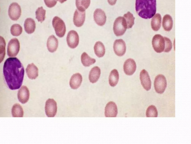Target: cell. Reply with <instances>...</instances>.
I'll return each instance as SVG.
<instances>
[{"label":"cell","instance_id":"obj_1","mask_svg":"<svg viewBox=\"0 0 191 144\" xmlns=\"http://www.w3.org/2000/svg\"><path fill=\"white\" fill-rule=\"evenodd\" d=\"M3 73L8 88L11 90L19 89L22 85L24 69L17 58H9L5 62Z\"/></svg>","mask_w":191,"mask_h":144},{"label":"cell","instance_id":"obj_2","mask_svg":"<svg viewBox=\"0 0 191 144\" xmlns=\"http://www.w3.org/2000/svg\"><path fill=\"white\" fill-rule=\"evenodd\" d=\"M135 10L141 17L150 19L156 13V0H136Z\"/></svg>","mask_w":191,"mask_h":144},{"label":"cell","instance_id":"obj_3","mask_svg":"<svg viewBox=\"0 0 191 144\" xmlns=\"http://www.w3.org/2000/svg\"><path fill=\"white\" fill-rule=\"evenodd\" d=\"M127 29V24L124 18L119 17L115 20L113 26V30L115 36H123Z\"/></svg>","mask_w":191,"mask_h":144},{"label":"cell","instance_id":"obj_4","mask_svg":"<svg viewBox=\"0 0 191 144\" xmlns=\"http://www.w3.org/2000/svg\"><path fill=\"white\" fill-rule=\"evenodd\" d=\"M52 23L56 36L59 38L63 37L66 31V26L64 21L61 18L55 16L53 18Z\"/></svg>","mask_w":191,"mask_h":144},{"label":"cell","instance_id":"obj_5","mask_svg":"<svg viewBox=\"0 0 191 144\" xmlns=\"http://www.w3.org/2000/svg\"><path fill=\"white\" fill-rule=\"evenodd\" d=\"M20 49V43L16 38H13L8 43L7 53L9 57H15L17 56Z\"/></svg>","mask_w":191,"mask_h":144},{"label":"cell","instance_id":"obj_6","mask_svg":"<svg viewBox=\"0 0 191 144\" xmlns=\"http://www.w3.org/2000/svg\"><path fill=\"white\" fill-rule=\"evenodd\" d=\"M167 87V81L165 77L162 74L157 75L154 81V87L156 92L159 94H162L165 92Z\"/></svg>","mask_w":191,"mask_h":144},{"label":"cell","instance_id":"obj_7","mask_svg":"<svg viewBox=\"0 0 191 144\" xmlns=\"http://www.w3.org/2000/svg\"><path fill=\"white\" fill-rule=\"evenodd\" d=\"M152 44L154 51L156 52H162L165 46V41L164 37L160 34L155 35L152 39Z\"/></svg>","mask_w":191,"mask_h":144},{"label":"cell","instance_id":"obj_8","mask_svg":"<svg viewBox=\"0 0 191 144\" xmlns=\"http://www.w3.org/2000/svg\"><path fill=\"white\" fill-rule=\"evenodd\" d=\"M45 110L46 114L48 117H54L57 112L56 102L53 99H49L46 102Z\"/></svg>","mask_w":191,"mask_h":144},{"label":"cell","instance_id":"obj_9","mask_svg":"<svg viewBox=\"0 0 191 144\" xmlns=\"http://www.w3.org/2000/svg\"><path fill=\"white\" fill-rule=\"evenodd\" d=\"M8 15L12 20L17 21L21 14V9L20 5L16 2H13L10 5L8 9Z\"/></svg>","mask_w":191,"mask_h":144},{"label":"cell","instance_id":"obj_10","mask_svg":"<svg viewBox=\"0 0 191 144\" xmlns=\"http://www.w3.org/2000/svg\"><path fill=\"white\" fill-rule=\"evenodd\" d=\"M67 41L70 48L74 49L76 48L79 43V37L77 32L74 30L70 31L67 37Z\"/></svg>","mask_w":191,"mask_h":144},{"label":"cell","instance_id":"obj_11","mask_svg":"<svg viewBox=\"0 0 191 144\" xmlns=\"http://www.w3.org/2000/svg\"><path fill=\"white\" fill-rule=\"evenodd\" d=\"M113 48L115 54L118 56H122L126 52V44L123 40H117L114 43Z\"/></svg>","mask_w":191,"mask_h":144},{"label":"cell","instance_id":"obj_12","mask_svg":"<svg viewBox=\"0 0 191 144\" xmlns=\"http://www.w3.org/2000/svg\"><path fill=\"white\" fill-rule=\"evenodd\" d=\"M140 78L142 86L146 91H149L151 88V81L148 72L143 70L140 73Z\"/></svg>","mask_w":191,"mask_h":144},{"label":"cell","instance_id":"obj_13","mask_svg":"<svg viewBox=\"0 0 191 144\" xmlns=\"http://www.w3.org/2000/svg\"><path fill=\"white\" fill-rule=\"evenodd\" d=\"M136 64L135 60L132 59H128L124 63L123 68L125 73L128 76L134 74L136 70Z\"/></svg>","mask_w":191,"mask_h":144},{"label":"cell","instance_id":"obj_14","mask_svg":"<svg viewBox=\"0 0 191 144\" xmlns=\"http://www.w3.org/2000/svg\"><path fill=\"white\" fill-rule=\"evenodd\" d=\"M94 19L98 25L103 26L105 24L106 21V16L105 12L103 10L97 9L94 13Z\"/></svg>","mask_w":191,"mask_h":144},{"label":"cell","instance_id":"obj_15","mask_svg":"<svg viewBox=\"0 0 191 144\" xmlns=\"http://www.w3.org/2000/svg\"><path fill=\"white\" fill-rule=\"evenodd\" d=\"M118 114V108L114 102H109L105 108V115L106 117H116Z\"/></svg>","mask_w":191,"mask_h":144},{"label":"cell","instance_id":"obj_16","mask_svg":"<svg viewBox=\"0 0 191 144\" xmlns=\"http://www.w3.org/2000/svg\"><path fill=\"white\" fill-rule=\"evenodd\" d=\"M85 11H81L78 9L75 10L73 17L75 25L77 27H81L85 23Z\"/></svg>","mask_w":191,"mask_h":144},{"label":"cell","instance_id":"obj_17","mask_svg":"<svg viewBox=\"0 0 191 144\" xmlns=\"http://www.w3.org/2000/svg\"><path fill=\"white\" fill-rule=\"evenodd\" d=\"M17 96L18 100L23 104L27 103L30 98V92L27 87L22 86L18 90Z\"/></svg>","mask_w":191,"mask_h":144},{"label":"cell","instance_id":"obj_18","mask_svg":"<svg viewBox=\"0 0 191 144\" xmlns=\"http://www.w3.org/2000/svg\"><path fill=\"white\" fill-rule=\"evenodd\" d=\"M83 80L82 76L80 74L77 73L73 74L71 77L70 81V85L73 89H77L81 86Z\"/></svg>","mask_w":191,"mask_h":144},{"label":"cell","instance_id":"obj_19","mask_svg":"<svg viewBox=\"0 0 191 144\" xmlns=\"http://www.w3.org/2000/svg\"><path fill=\"white\" fill-rule=\"evenodd\" d=\"M26 71L27 74L30 79H36L38 76V68L33 63L28 64Z\"/></svg>","mask_w":191,"mask_h":144},{"label":"cell","instance_id":"obj_20","mask_svg":"<svg viewBox=\"0 0 191 144\" xmlns=\"http://www.w3.org/2000/svg\"><path fill=\"white\" fill-rule=\"evenodd\" d=\"M58 46V41L54 35H51L48 38L47 47L49 52L54 53L56 51Z\"/></svg>","mask_w":191,"mask_h":144},{"label":"cell","instance_id":"obj_21","mask_svg":"<svg viewBox=\"0 0 191 144\" xmlns=\"http://www.w3.org/2000/svg\"><path fill=\"white\" fill-rule=\"evenodd\" d=\"M100 74L101 70L98 66H95L92 68L89 74V80L90 82L92 83L97 82L99 79Z\"/></svg>","mask_w":191,"mask_h":144},{"label":"cell","instance_id":"obj_22","mask_svg":"<svg viewBox=\"0 0 191 144\" xmlns=\"http://www.w3.org/2000/svg\"><path fill=\"white\" fill-rule=\"evenodd\" d=\"M24 30L28 34H31L34 32L36 24L34 19L31 18H27L24 23Z\"/></svg>","mask_w":191,"mask_h":144},{"label":"cell","instance_id":"obj_23","mask_svg":"<svg viewBox=\"0 0 191 144\" xmlns=\"http://www.w3.org/2000/svg\"><path fill=\"white\" fill-rule=\"evenodd\" d=\"M152 18L151 23L152 28L154 31H158L160 29L161 24V16L160 14L157 13Z\"/></svg>","mask_w":191,"mask_h":144},{"label":"cell","instance_id":"obj_24","mask_svg":"<svg viewBox=\"0 0 191 144\" xmlns=\"http://www.w3.org/2000/svg\"><path fill=\"white\" fill-rule=\"evenodd\" d=\"M173 20L170 15H165L162 21V26L164 30L168 32L170 31L173 27Z\"/></svg>","mask_w":191,"mask_h":144},{"label":"cell","instance_id":"obj_25","mask_svg":"<svg viewBox=\"0 0 191 144\" xmlns=\"http://www.w3.org/2000/svg\"><path fill=\"white\" fill-rule=\"evenodd\" d=\"M95 53L98 58H102L104 56L105 48L104 45L100 41H98L95 43L94 47Z\"/></svg>","mask_w":191,"mask_h":144},{"label":"cell","instance_id":"obj_26","mask_svg":"<svg viewBox=\"0 0 191 144\" xmlns=\"http://www.w3.org/2000/svg\"><path fill=\"white\" fill-rule=\"evenodd\" d=\"M119 79V74L118 71L114 69L110 72L109 78V82L110 86L115 87L118 84Z\"/></svg>","mask_w":191,"mask_h":144},{"label":"cell","instance_id":"obj_27","mask_svg":"<svg viewBox=\"0 0 191 144\" xmlns=\"http://www.w3.org/2000/svg\"><path fill=\"white\" fill-rule=\"evenodd\" d=\"M81 59L82 64L85 67L89 66L96 62L95 59L90 58L86 52L82 53Z\"/></svg>","mask_w":191,"mask_h":144},{"label":"cell","instance_id":"obj_28","mask_svg":"<svg viewBox=\"0 0 191 144\" xmlns=\"http://www.w3.org/2000/svg\"><path fill=\"white\" fill-rule=\"evenodd\" d=\"M11 113L13 117H23L24 115L22 107L18 103L13 105L12 108Z\"/></svg>","mask_w":191,"mask_h":144},{"label":"cell","instance_id":"obj_29","mask_svg":"<svg viewBox=\"0 0 191 144\" xmlns=\"http://www.w3.org/2000/svg\"><path fill=\"white\" fill-rule=\"evenodd\" d=\"M90 4V0H75V5L78 10L85 11Z\"/></svg>","mask_w":191,"mask_h":144},{"label":"cell","instance_id":"obj_30","mask_svg":"<svg viewBox=\"0 0 191 144\" xmlns=\"http://www.w3.org/2000/svg\"><path fill=\"white\" fill-rule=\"evenodd\" d=\"M6 45L4 38L0 36V63H2L5 56Z\"/></svg>","mask_w":191,"mask_h":144},{"label":"cell","instance_id":"obj_31","mask_svg":"<svg viewBox=\"0 0 191 144\" xmlns=\"http://www.w3.org/2000/svg\"><path fill=\"white\" fill-rule=\"evenodd\" d=\"M46 11L42 6L38 8L36 11V17L38 22L41 23L44 21L46 18Z\"/></svg>","mask_w":191,"mask_h":144},{"label":"cell","instance_id":"obj_32","mask_svg":"<svg viewBox=\"0 0 191 144\" xmlns=\"http://www.w3.org/2000/svg\"><path fill=\"white\" fill-rule=\"evenodd\" d=\"M123 17L126 21L127 29H130L135 24V18L133 15L130 12H128L126 14L124 15Z\"/></svg>","mask_w":191,"mask_h":144},{"label":"cell","instance_id":"obj_33","mask_svg":"<svg viewBox=\"0 0 191 144\" xmlns=\"http://www.w3.org/2000/svg\"><path fill=\"white\" fill-rule=\"evenodd\" d=\"M22 32V27L19 24H14L11 27V33L13 36H19L21 35Z\"/></svg>","mask_w":191,"mask_h":144},{"label":"cell","instance_id":"obj_34","mask_svg":"<svg viewBox=\"0 0 191 144\" xmlns=\"http://www.w3.org/2000/svg\"><path fill=\"white\" fill-rule=\"evenodd\" d=\"M146 116L149 117H157L158 116V112L157 108L153 105H151L147 108L146 112Z\"/></svg>","mask_w":191,"mask_h":144},{"label":"cell","instance_id":"obj_35","mask_svg":"<svg viewBox=\"0 0 191 144\" xmlns=\"http://www.w3.org/2000/svg\"><path fill=\"white\" fill-rule=\"evenodd\" d=\"M165 41V46L164 51L166 53H168L170 51L172 48V43L169 38L164 37Z\"/></svg>","mask_w":191,"mask_h":144},{"label":"cell","instance_id":"obj_36","mask_svg":"<svg viewBox=\"0 0 191 144\" xmlns=\"http://www.w3.org/2000/svg\"><path fill=\"white\" fill-rule=\"evenodd\" d=\"M44 1L48 7L52 8L54 7L56 4L58 0H44Z\"/></svg>","mask_w":191,"mask_h":144},{"label":"cell","instance_id":"obj_37","mask_svg":"<svg viewBox=\"0 0 191 144\" xmlns=\"http://www.w3.org/2000/svg\"><path fill=\"white\" fill-rule=\"evenodd\" d=\"M108 2L110 6H114L116 4L117 0H108Z\"/></svg>","mask_w":191,"mask_h":144},{"label":"cell","instance_id":"obj_38","mask_svg":"<svg viewBox=\"0 0 191 144\" xmlns=\"http://www.w3.org/2000/svg\"><path fill=\"white\" fill-rule=\"evenodd\" d=\"M67 1V0H58V1L59 2L61 3V4H63V3H64Z\"/></svg>","mask_w":191,"mask_h":144}]
</instances>
